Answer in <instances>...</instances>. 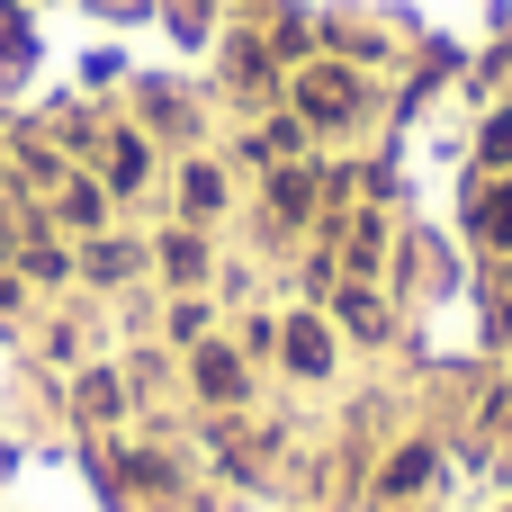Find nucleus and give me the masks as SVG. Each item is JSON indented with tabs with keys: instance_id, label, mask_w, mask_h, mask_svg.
Masks as SVG:
<instances>
[{
	"instance_id": "nucleus-1",
	"label": "nucleus",
	"mask_w": 512,
	"mask_h": 512,
	"mask_svg": "<svg viewBox=\"0 0 512 512\" xmlns=\"http://www.w3.org/2000/svg\"><path fill=\"white\" fill-rule=\"evenodd\" d=\"M477 234H486V243H512V180L477 198Z\"/></svg>"
},
{
	"instance_id": "nucleus-2",
	"label": "nucleus",
	"mask_w": 512,
	"mask_h": 512,
	"mask_svg": "<svg viewBox=\"0 0 512 512\" xmlns=\"http://www.w3.org/2000/svg\"><path fill=\"white\" fill-rule=\"evenodd\" d=\"M342 108H351V81L342 72H315L306 81V117H342Z\"/></svg>"
},
{
	"instance_id": "nucleus-3",
	"label": "nucleus",
	"mask_w": 512,
	"mask_h": 512,
	"mask_svg": "<svg viewBox=\"0 0 512 512\" xmlns=\"http://www.w3.org/2000/svg\"><path fill=\"white\" fill-rule=\"evenodd\" d=\"M288 360H297V369L315 378V369H324L333 351H324V333H315V324H288Z\"/></svg>"
},
{
	"instance_id": "nucleus-4",
	"label": "nucleus",
	"mask_w": 512,
	"mask_h": 512,
	"mask_svg": "<svg viewBox=\"0 0 512 512\" xmlns=\"http://www.w3.org/2000/svg\"><path fill=\"white\" fill-rule=\"evenodd\" d=\"M0 63H9V72L27 63V27H18V9H0Z\"/></svg>"
},
{
	"instance_id": "nucleus-5",
	"label": "nucleus",
	"mask_w": 512,
	"mask_h": 512,
	"mask_svg": "<svg viewBox=\"0 0 512 512\" xmlns=\"http://www.w3.org/2000/svg\"><path fill=\"white\" fill-rule=\"evenodd\" d=\"M198 378H207V387H216V396H234V387H243V378H234V360H225V351H207V360H198Z\"/></svg>"
},
{
	"instance_id": "nucleus-6",
	"label": "nucleus",
	"mask_w": 512,
	"mask_h": 512,
	"mask_svg": "<svg viewBox=\"0 0 512 512\" xmlns=\"http://www.w3.org/2000/svg\"><path fill=\"white\" fill-rule=\"evenodd\" d=\"M486 162H512V117H495V126H486Z\"/></svg>"
}]
</instances>
